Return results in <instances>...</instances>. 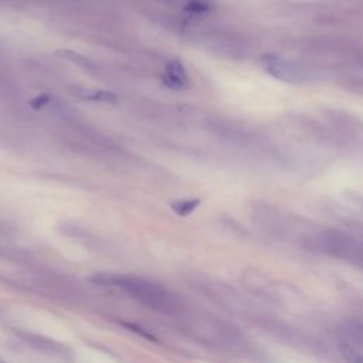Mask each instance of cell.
<instances>
[{
  "label": "cell",
  "mask_w": 363,
  "mask_h": 363,
  "mask_svg": "<svg viewBox=\"0 0 363 363\" xmlns=\"http://www.w3.org/2000/svg\"><path fill=\"white\" fill-rule=\"evenodd\" d=\"M162 82H163L164 86H167V88H170V89H177V91H179V89L187 88L186 85H183L182 82L176 81L174 78H172V77H169V75H166V74L162 75Z\"/></svg>",
  "instance_id": "cell-15"
},
{
  "label": "cell",
  "mask_w": 363,
  "mask_h": 363,
  "mask_svg": "<svg viewBox=\"0 0 363 363\" xmlns=\"http://www.w3.org/2000/svg\"><path fill=\"white\" fill-rule=\"evenodd\" d=\"M0 363H3V362H1V360H0Z\"/></svg>",
  "instance_id": "cell-16"
},
{
  "label": "cell",
  "mask_w": 363,
  "mask_h": 363,
  "mask_svg": "<svg viewBox=\"0 0 363 363\" xmlns=\"http://www.w3.org/2000/svg\"><path fill=\"white\" fill-rule=\"evenodd\" d=\"M342 342L363 352V316H350L340 323Z\"/></svg>",
  "instance_id": "cell-5"
},
{
  "label": "cell",
  "mask_w": 363,
  "mask_h": 363,
  "mask_svg": "<svg viewBox=\"0 0 363 363\" xmlns=\"http://www.w3.org/2000/svg\"><path fill=\"white\" fill-rule=\"evenodd\" d=\"M214 9L211 0H189L184 4V10L191 14H206Z\"/></svg>",
  "instance_id": "cell-11"
},
{
  "label": "cell",
  "mask_w": 363,
  "mask_h": 363,
  "mask_svg": "<svg viewBox=\"0 0 363 363\" xmlns=\"http://www.w3.org/2000/svg\"><path fill=\"white\" fill-rule=\"evenodd\" d=\"M51 101V96L48 94H40L37 96H34L33 99L28 101V105L33 108V109H41L44 108L48 102Z\"/></svg>",
  "instance_id": "cell-13"
},
{
  "label": "cell",
  "mask_w": 363,
  "mask_h": 363,
  "mask_svg": "<svg viewBox=\"0 0 363 363\" xmlns=\"http://www.w3.org/2000/svg\"><path fill=\"white\" fill-rule=\"evenodd\" d=\"M101 285L122 288L140 303L164 313H177L182 309L180 299L164 286L135 275H98L94 278Z\"/></svg>",
  "instance_id": "cell-1"
},
{
  "label": "cell",
  "mask_w": 363,
  "mask_h": 363,
  "mask_svg": "<svg viewBox=\"0 0 363 363\" xmlns=\"http://www.w3.org/2000/svg\"><path fill=\"white\" fill-rule=\"evenodd\" d=\"M20 337L23 339L24 343L30 345L31 347L41 350V352H47L51 354H62L64 353V346L40 335H33V333H18Z\"/></svg>",
  "instance_id": "cell-6"
},
{
  "label": "cell",
  "mask_w": 363,
  "mask_h": 363,
  "mask_svg": "<svg viewBox=\"0 0 363 363\" xmlns=\"http://www.w3.org/2000/svg\"><path fill=\"white\" fill-rule=\"evenodd\" d=\"M123 325H125L126 328H129V330L138 333L139 336H142V337H145V339H149V340H155V336H153L152 333H149L143 326H139V325H136V323H123Z\"/></svg>",
  "instance_id": "cell-14"
},
{
  "label": "cell",
  "mask_w": 363,
  "mask_h": 363,
  "mask_svg": "<svg viewBox=\"0 0 363 363\" xmlns=\"http://www.w3.org/2000/svg\"><path fill=\"white\" fill-rule=\"evenodd\" d=\"M75 94L85 99V101H92V102H106V104H115L118 101L116 94L111 91H104V89H75Z\"/></svg>",
  "instance_id": "cell-7"
},
{
  "label": "cell",
  "mask_w": 363,
  "mask_h": 363,
  "mask_svg": "<svg viewBox=\"0 0 363 363\" xmlns=\"http://www.w3.org/2000/svg\"><path fill=\"white\" fill-rule=\"evenodd\" d=\"M55 54H57V55H60L61 58H64V60H67V61L72 62L74 65H77V67L82 68V69L92 71V69L95 68L94 62H92L88 57H85V55L79 54L78 51H74V50H69V48H61V50H57V51H55Z\"/></svg>",
  "instance_id": "cell-8"
},
{
  "label": "cell",
  "mask_w": 363,
  "mask_h": 363,
  "mask_svg": "<svg viewBox=\"0 0 363 363\" xmlns=\"http://www.w3.org/2000/svg\"><path fill=\"white\" fill-rule=\"evenodd\" d=\"M166 75L174 78L176 81L182 82L183 85H189V75L184 69V65L179 60H170L166 62Z\"/></svg>",
  "instance_id": "cell-10"
},
{
  "label": "cell",
  "mask_w": 363,
  "mask_h": 363,
  "mask_svg": "<svg viewBox=\"0 0 363 363\" xmlns=\"http://www.w3.org/2000/svg\"><path fill=\"white\" fill-rule=\"evenodd\" d=\"M186 1H189V0H186Z\"/></svg>",
  "instance_id": "cell-17"
},
{
  "label": "cell",
  "mask_w": 363,
  "mask_h": 363,
  "mask_svg": "<svg viewBox=\"0 0 363 363\" xmlns=\"http://www.w3.org/2000/svg\"><path fill=\"white\" fill-rule=\"evenodd\" d=\"M259 62L262 69L278 81L292 85H303L313 81V74L308 68L285 57L267 52L261 55Z\"/></svg>",
  "instance_id": "cell-4"
},
{
  "label": "cell",
  "mask_w": 363,
  "mask_h": 363,
  "mask_svg": "<svg viewBox=\"0 0 363 363\" xmlns=\"http://www.w3.org/2000/svg\"><path fill=\"white\" fill-rule=\"evenodd\" d=\"M201 200L200 197H189V199H176L170 201V208L180 217H186L191 214L199 206Z\"/></svg>",
  "instance_id": "cell-9"
},
{
  "label": "cell",
  "mask_w": 363,
  "mask_h": 363,
  "mask_svg": "<svg viewBox=\"0 0 363 363\" xmlns=\"http://www.w3.org/2000/svg\"><path fill=\"white\" fill-rule=\"evenodd\" d=\"M316 248L329 257L350 264L363 271V238L343 231L326 230L315 240Z\"/></svg>",
  "instance_id": "cell-3"
},
{
  "label": "cell",
  "mask_w": 363,
  "mask_h": 363,
  "mask_svg": "<svg viewBox=\"0 0 363 363\" xmlns=\"http://www.w3.org/2000/svg\"><path fill=\"white\" fill-rule=\"evenodd\" d=\"M184 328L187 332L201 342H206L214 347L242 352L248 349L245 336L230 322L213 315L184 318Z\"/></svg>",
  "instance_id": "cell-2"
},
{
  "label": "cell",
  "mask_w": 363,
  "mask_h": 363,
  "mask_svg": "<svg viewBox=\"0 0 363 363\" xmlns=\"http://www.w3.org/2000/svg\"><path fill=\"white\" fill-rule=\"evenodd\" d=\"M339 350L346 363H363V352L354 349L353 346L342 342L339 345Z\"/></svg>",
  "instance_id": "cell-12"
}]
</instances>
